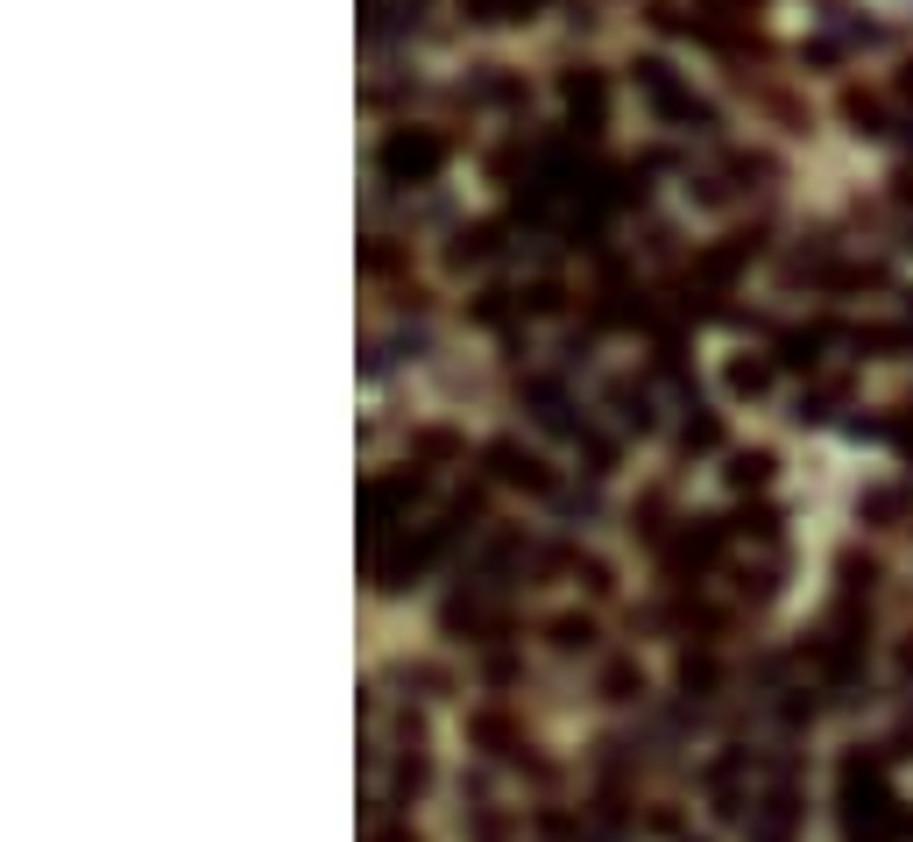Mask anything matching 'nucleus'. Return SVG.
I'll list each match as a JSON object with an SVG mask.
<instances>
[{"label":"nucleus","instance_id":"f03ea898","mask_svg":"<svg viewBox=\"0 0 913 842\" xmlns=\"http://www.w3.org/2000/svg\"><path fill=\"white\" fill-rule=\"evenodd\" d=\"M900 85H906V93H913V71H906V79H900Z\"/></svg>","mask_w":913,"mask_h":842},{"label":"nucleus","instance_id":"f257e3e1","mask_svg":"<svg viewBox=\"0 0 913 842\" xmlns=\"http://www.w3.org/2000/svg\"><path fill=\"white\" fill-rule=\"evenodd\" d=\"M440 156H446L440 135H411V128H403V135L383 142V171H390V177H432V171H440Z\"/></svg>","mask_w":913,"mask_h":842}]
</instances>
